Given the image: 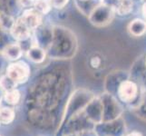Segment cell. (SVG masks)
<instances>
[{"label":"cell","instance_id":"9","mask_svg":"<svg viewBox=\"0 0 146 136\" xmlns=\"http://www.w3.org/2000/svg\"><path fill=\"white\" fill-rule=\"evenodd\" d=\"M133 9L132 0H119L117 3V12L120 15H127Z\"/></svg>","mask_w":146,"mask_h":136},{"label":"cell","instance_id":"8","mask_svg":"<svg viewBox=\"0 0 146 136\" xmlns=\"http://www.w3.org/2000/svg\"><path fill=\"white\" fill-rule=\"evenodd\" d=\"M15 118L14 110L8 107H4L0 109V123L9 124L11 123Z\"/></svg>","mask_w":146,"mask_h":136},{"label":"cell","instance_id":"5","mask_svg":"<svg viewBox=\"0 0 146 136\" xmlns=\"http://www.w3.org/2000/svg\"><path fill=\"white\" fill-rule=\"evenodd\" d=\"M129 31L134 36H140L146 31V23L141 19H135L129 25Z\"/></svg>","mask_w":146,"mask_h":136},{"label":"cell","instance_id":"11","mask_svg":"<svg viewBox=\"0 0 146 136\" xmlns=\"http://www.w3.org/2000/svg\"><path fill=\"white\" fill-rule=\"evenodd\" d=\"M51 3H49L47 0H36L35 2V9L37 10L40 14H47L51 8Z\"/></svg>","mask_w":146,"mask_h":136},{"label":"cell","instance_id":"13","mask_svg":"<svg viewBox=\"0 0 146 136\" xmlns=\"http://www.w3.org/2000/svg\"><path fill=\"white\" fill-rule=\"evenodd\" d=\"M35 2H36L35 0H19L20 5L25 7H29L35 6Z\"/></svg>","mask_w":146,"mask_h":136},{"label":"cell","instance_id":"12","mask_svg":"<svg viewBox=\"0 0 146 136\" xmlns=\"http://www.w3.org/2000/svg\"><path fill=\"white\" fill-rule=\"evenodd\" d=\"M69 0H50L51 5L55 8H63Z\"/></svg>","mask_w":146,"mask_h":136},{"label":"cell","instance_id":"16","mask_svg":"<svg viewBox=\"0 0 146 136\" xmlns=\"http://www.w3.org/2000/svg\"><path fill=\"white\" fill-rule=\"evenodd\" d=\"M84 1H85V0H84Z\"/></svg>","mask_w":146,"mask_h":136},{"label":"cell","instance_id":"6","mask_svg":"<svg viewBox=\"0 0 146 136\" xmlns=\"http://www.w3.org/2000/svg\"><path fill=\"white\" fill-rule=\"evenodd\" d=\"M4 55L9 60H17L21 56V47L17 44H11L7 45L4 49Z\"/></svg>","mask_w":146,"mask_h":136},{"label":"cell","instance_id":"3","mask_svg":"<svg viewBox=\"0 0 146 136\" xmlns=\"http://www.w3.org/2000/svg\"><path fill=\"white\" fill-rule=\"evenodd\" d=\"M30 29L27 25L25 23L22 17L15 21L11 28V34L17 40H26L30 36Z\"/></svg>","mask_w":146,"mask_h":136},{"label":"cell","instance_id":"4","mask_svg":"<svg viewBox=\"0 0 146 136\" xmlns=\"http://www.w3.org/2000/svg\"><path fill=\"white\" fill-rule=\"evenodd\" d=\"M22 18L30 29H36L42 23L41 15L36 9H30L26 11Z\"/></svg>","mask_w":146,"mask_h":136},{"label":"cell","instance_id":"15","mask_svg":"<svg viewBox=\"0 0 146 136\" xmlns=\"http://www.w3.org/2000/svg\"><path fill=\"white\" fill-rule=\"evenodd\" d=\"M143 15H144V17H146V3L143 5Z\"/></svg>","mask_w":146,"mask_h":136},{"label":"cell","instance_id":"2","mask_svg":"<svg viewBox=\"0 0 146 136\" xmlns=\"http://www.w3.org/2000/svg\"><path fill=\"white\" fill-rule=\"evenodd\" d=\"M137 85L132 81H124L120 84L118 95L120 99L125 103H130L134 100L137 95Z\"/></svg>","mask_w":146,"mask_h":136},{"label":"cell","instance_id":"14","mask_svg":"<svg viewBox=\"0 0 146 136\" xmlns=\"http://www.w3.org/2000/svg\"><path fill=\"white\" fill-rule=\"evenodd\" d=\"M127 136H142V134H141L140 133H137V132H133L132 133H130L129 135Z\"/></svg>","mask_w":146,"mask_h":136},{"label":"cell","instance_id":"7","mask_svg":"<svg viewBox=\"0 0 146 136\" xmlns=\"http://www.w3.org/2000/svg\"><path fill=\"white\" fill-rule=\"evenodd\" d=\"M27 57L29 60H31L34 63H42L44 57H46V54L43 49H41L38 46H33L31 47L27 52Z\"/></svg>","mask_w":146,"mask_h":136},{"label":"cell","instance_id":"1","mask_svg":"<svg viewBox=\"0 0 146 136\" xmlns=\"http://www.w3.org/2000/svg\"><path fill=\"white\" fill-rule=\"evenodd\" d=\"M7 73V76L11 79L15 84H23L28 80L30 68L25 62H17L10 64Z\"/></svg>","mask_w":146,"mask_h":136},{"label":"cell","instance_id":"10","mask_svg":"<svg viewBox=\"0 0 146 136\" xmlns=\"http://www.w3.org/2000/svg\"><path fill=\"white\" fill-rule=\"evenodd\" d=\"M5 100L9 104H17L20 100V93L17 89H13L10 91H7L5 94Z\"/></svg>","mask_w":146,"mask_h":136}]
</instances>
